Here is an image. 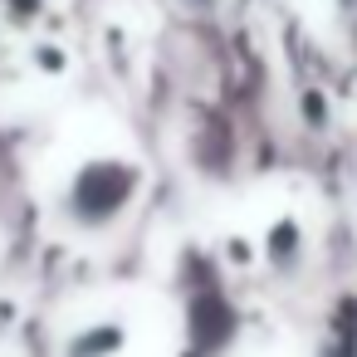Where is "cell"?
<instances>
[{
  "label": "cell",
  "instance_id": "obj_3",
  "mask_svg": "<svg viewBox=\"0 0 357 357\" xmlns=\"http://www.w3.org/2000/svg\"><path fill=\"white\" fill-rule=\"evenodd\" d=\"M128 352V323L123 318H93L74 328L59 347V357H123Z\"/></svg>",
  "mask_w": 357,
  "mask_h": 357
},
{
  "label": "cell",
  "instance_id": "obj_5",
  "mask_svg": "<svg viewBox=\"0 0 357 357\" xmlns=\"http://www.w3.org/2000/svg\"><path fill=\"white\" fill-rule=\"evenodd\" d=\"M0 10H6L10 25H30V20L45 10V0H0Z\"/></svg>",
  "mask_w": 357,
  "mask_h": 357
},
{
  "label": "cell",
  "instance_id": "obj_1",
  "mask_svg": "<svg viewBox=\"0 0 357 357\" xmlns=\"http://www.w3.org/2000/svg\"><path fill=\"white\" fill-rule=\"evenodd\" d=\"M147 176L132 157H89L69 172L59 215L74 235H108L142 196Z\"/></svg>",
  "mask_w": 357,
  "mask_h": 357
},
{
  "label": "cell",
  "instance_id": "obj_4",
  "mask_svg": "<svg viewBox=\"0 0 357 357\" xmlns=\"http://www.w3.org/2000/svg\"><path fill=\"white\" fill-rule=\"evenodd\" d=\"M191 323H196L191 333L201 337V352H220L225 337H230V323H235V318H230V308H225L220 298H201V303L191 308Z\"/></svg>",
  "mask_w": 357,
  "mask_h": 357
},
{
  "label": "cell",
  "instance_id": "obj_2",
  "mask_svg": "<svg viewBox=\"0 0 357 357\" xmlns=\"http://www.w3.org/2000/svg\"><path fill=\"white\" fill-rule=\"evenodd\" d=\"M259 259H264V269L274 279H298L303 264H308V230H303V220L289 215V211L274 215L264 225V235H259Z\"/></svg>",
  "mask_w": 357,
  "mask_h": 357
}]
</instances>
